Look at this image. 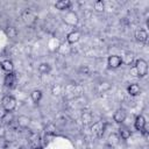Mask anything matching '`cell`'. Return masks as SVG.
<instances>
[{
  "mask_svg": "<svg viewBox=\"0 0 149 149\" xmlns=\"http://www.w3.org/2000/svg\"><path fill=\"white\" fill-rule=\"evenodd\" d=\"M134 73L135 76L140 77V78H143L147 76L148 73V63L143 59V58H139L135 61V64H134Z\"/></svg>",
  "mask_w": 149,
  "mask_h": 149,
  "instance_id": "obj_1",
  "label": "cell"
},
{
  "mask_svg": "<svg viewBox=\"0 0 149 149\" xmlns=\"http://www.w3.org/2000/svg\"><path fill=\"white\" fill-rule=\"evenodd\" d=\"M1 106L5 108V111L8 113V112H13L15 108H16V99L13 97V95H9V94H6L2 97L1 99Z\"/></svg>",
  "mask_w": 149,
  "mask_h": 149,
  "instance_id": "obj_2",
  "label": "cell"
},
{
  "mask_svg": "<svg viewBox=\"0 0 149 149\" xmlns=\"http://www.w3.org/2000/svg\"><path fill=\"white\" fill-rule=\"evenodd\" d=\"M63 21H64L65 24H68L70 27H76L77 23H78V21H79V17H78V14L76 12L68 10L63 15Z\"/></svg>",
  "mask_w": 149,
  "mask_h": 149,
  "instance_id": "obj_3",
  "label": "cell"
},
{
  "mask_svg": "<svg viewBox=\"0 0 149 149\" xmlns=\"http://www.w3.org/2000/svg\"><path fill=\"white\" fill-rule=\"evenodd\" d=\"M107 127V123L104 121H97L91 126V132L92 134H94L97 137H101L105 133V129Z\"/></svg>",
  "mask_w": 149,
  "mask_h": 149,
  "instance_id": "obj_4",
  "label": "cell"
},
{
  "mask_svg": "<svg viewBox=\"0 0 149 149\" xmlns=\"http://www.w3.org/2000/svg\"><path fill=\"white\" fill-rule=\"evenodd\" d=\"M16 80H17V77L14 72H10V73H7L3 78V85L8 88H13L15 87V84H16Z\"/></svg>",
  "mask_w": 149,
  "mask_h": 149,
  "instance_id": "obj_5",
  "label": "cell"
},
{
  "mask_svg": "<svg viewBox=\"0 0 149 149\" xmlns=\"http://www.w3.org/2000/svg\"><path fill=\"white\" fill-rule=\"evenodd\" d=\"M107 64L112 69H118V68H120L122 65V59L118 55H111L108 57V59H107Z\"/></svg>",
  "mask_w": 149,
  "mask_h": 149,
  "instance_id": "obj_6",
  "label": "cell"
},
{
  "mask_svg": "<svg viewBox=\"0 0 149 149\" xmlns=\"http://www.w3.org/2000/svg\"><path fill=\"white\" fill-rule=\"evenodd\" d=\"M81 33L79 30H72L66 35V42L68 44H74L80 40Z\"/></svg>",
  "mask_w": 149,
  "mask_h": 149,
  "instance_id": "obj_7",
  "label": "cell"
},
{
  "mask_svg": "<svg viewBox=\"0 0 149 149\" xmlns=\"http://www.w3.org/2000/svg\"><path fill=\"white\" fill-rule=\"evenodd\" d=\"M127 118V113L123 108H118L114 114H113V120L116 122V123H122Z\"/></svg>",
  "mask_w": 149,
  "mask_h": 149,
  "instance_id": "obj_8",
  "label": "cell"
},
{
  "mask_svg": "<svg viewBox=\"0 0 149 149\" xmlns=\"http://www.w3.org/2000/svg\"><path fill=\"white\" fill-rule=\"evenodd\" d=\"M72 3L70 0H59L57 2H55V8H57L61 12H68L71 8Z\"/></svg>",
  "mask_w": 149,
  "mask_h": 149,
  "instance_id": "obj_9",
  "label": "cell"
},
{
  "mask_svg": "<svg viewBox=\"0 0 149 149\" xmlns=\"http://www.w3.org/2000/svg\"><path fill=\"white\" fill-rule=\"evenodd\" d=\"M146 125H147V121H146V118L143 115H137L135 121H134V127L136 130L139 132H142L144 128H146Z\"/></svg>",
  "mask_w": 149,
  "mask_h": 149,
  "instance_id": "obj_10",
  "label": "cell"
},
{
  "mask_svg": "<svg viewBox=\"0 0 149 149\" xmlns=\"http://www.w3.org/2000/svg\"><path fill=\"white\" fill-rule=\"evenodd\" d=\"M16 125L19 126V127H21V128H27L29 125H30V118L28 116V115H19L17 118H16Z\"/></svg>",
  "mask_w": 149,
  "mask_h": 149,
  "instance_id": "obj_11",
  "label": "cell"
},
{
  "mask_svg": "<svg viewBox=\"0 0 149 149\" xmlns=\"http://www.w3.org/2000/svg\"><path fill=\"white\" fill-rule=\"evenodd\" d=\"M135 40L140 43H146L148 41V33L144 29H139L135 31Z\"/></svg>",
  "mask_w": 149,
  "mask_h": 149,
  "instance_id": "obj_12",
  "label": "cell"
},
{
  "mask_svg": "<svg viewBox=\"0 0 149 149\" xmlns=\"http://www.w3.org/2000/svg\"><path fill=\"white\" fill-rule=\"evenodd\" d=\"M127 92H128L129 95L136 97V95H139V94L141 93V87H140L139 84H136V83H132L130 85H128V87H127Z\"/></svg>",
  "mask_w": 149,
  "mask_h": 149,
  "instance_id": "obj_13",
  "label": "cell"
},
{
  "mask_svg": "<svg viewBox=\"0 0 149 149\" xmlns=\"http://www.w3.org/2000/svg\"><path fill=\"white\" fill-rule=\"evenodd\" d=\"M0 66H1V69H2L5 72H7V73L13 72V70H14V64H13V62H12L10 59H5V61H2V62L0 63Z\"/></svg>",
  "mask_w": 149,
  "mask_h": 149,
  "instance_id": "obj_14",
  "label": "cell"
},
{
  "mask_svg": "<svg viewBox=\"0 0 149 149\" xmlns=\"http://www.w3.org/2000/svg\"><path fill=\"white\" fill-rule=\"evenodd\" d=\"M118 135H119V137L122 139V140H128V139L132 136V132H130L127 127L121 126V127L119 128V133H118Z\"/></svg>",
  "mask_w": 149,
  "mask_h": 149,
  "instance_id": "obj_15",
  "label": "cell"
},
{
  "mask_svg": "<svg viewBox=\"0 0 149 149\" xmlns=\"http://www.w3.org/2000/svg\"><path fill=\"white\" fill-rule=\"evenodd\" d=\"M121 59H122V64L132 65V64H133V62H134V59H135V55H134V52L128 51V52H126V54L121 57Z\"/></svg>",
  "mask_w": 149,
  "mask_h": 149,
  "instance_id": "obj_16",
  "label": "cell"
},
{
  "mask_svg": "<svg viewBox=\"0 0 149 149\" xmlns=\"http://www.w3.org/2000/svg\"><path fill=\"white\" fill-rule=\"evenodd\" d=\"M61 44H62V43H61V42H59V40H58V38H56V37L51 38V40L48 42V47H49L50 51H57V50L59 49Z\"/></svg>",
  "mask_w": 149,
  "mask_h": 149,
  "instance_id": "obj_17",
  "label": "cell"
},
{
  "mask_svg": "<svg viewBox=\"0 0 149 149\" xmlns=\"http://www.w3.org/2000/svg\"><path fill=\"white\" fill-rule=\"evenodd\" d=\"M5 34H6V36L9 37V38H15V37L17 36V29H16L15 27H13V26H8V27L5 29Z\"/></svg>",
  "mask_w": 149,
  "mask_h": 149,
  "instance_id": "obj_18",
  "label": "cell"
},
{
  "mask_svg": "<svg viewBox=\"0 0 149 149\" xmlns=\"http://www.w3.org/2000/svg\"><path fill=\"white\" fill-rule=\"evenodd\" d=\"M42 91L41 90H34L31 93H30V98H31V100H33V102H35V104H38L40 101H41V99H42Z\"/></svg>",
  "mask_w": 149,
  "mask_h": 149,
  "instance_id": "obj_19",
  "label": "cell"
},
{
  "mask_svg": "<svg viewBox=\"0 0 149 149\" xmlns=\"http://www.w3.org/2000/svg\"><path fill=\"white\" fill-rule=\"evenodd\" d=\"M37 70L40 73L42 74H48L50 71H51V66L49 63H41L38 66H37Z\"/></svg>",
  "mask_w": 149,
  "mask_h": 149,
  "instance_id": "obj_20",
  "label": "cell"
},
{
  "mask_svg": "<svg viewBox=\"0 0 149 149\" xmlns=\"http://www.w3.org/2000/svg\"><path fill=\"white\" fill-rule=\"evenodd\" d=\"M119 140H120L119 135L115 134V133H113V134H111V135L108 136V144L112 146V147H114V146H116V144L119 143Z\"/></svg>",
  "mask_w": 149,
  "mask_h": 149,
  "instance_id": "obj_21",
  "label": "cell"
},
{
  "mask_svg": "<svg viewBox=\"0 0 149 149\" xmlns=\"http://www.w3.org/2000/svg\"><path fill=\"white\" fill-rule=\"evenodd\" d=\"M94 10L97 13H102L105 10V2L102 0H98L94 2Z\"/></svg>",
  "mask_w": 149,
  "mask_h": 149,
  "instance_id": "obj_22",
  "label": "cell"
},
{
  "mask_svg": "<svg viewBox=\"0 0 149 149\" xmlns=\"http://www.w3.org/2000/svg\"><path fill=\"white\" fill-rule=\"evenodd\" d=\"M63 91V86L61 84H55L52 87H51V92L54 95H59Z\"/></svg>",
  "mask_w": 149,
  "mask_h": 149,
  "instance_id": "obj_23",
  "label": "cell"
},
{
  "mask_svg": "<svg viewBox=\"0 0 149 149\" xmlns=\"http://www.w3.org/2000/svg\"><path fill=\"white\" fill-rule=\"evenodd\" d=\"M6 114H7V112L5 111V108L0 105V120H2L5 116H6Z\"/></svg>",
  "mask_w": 149,
  "mask_h": 149,
  "instance_id": "obj_24",
  "label": "cell"
},
{
  "mask_svg": "<svg viewBox=\"0 0 149 149\" xmlns=\"http://www.w3.org/2000/svg\"><path fill=\"white\" fill-rule=\"evenodd\" d=\"M19 149H27V148H26V147H20Z\"/></svg>",
  "mask_w": 149,
  "mask_h": 149,
  "instance_id": "obj_25",
  "label": "cell"
}]
</instances>
